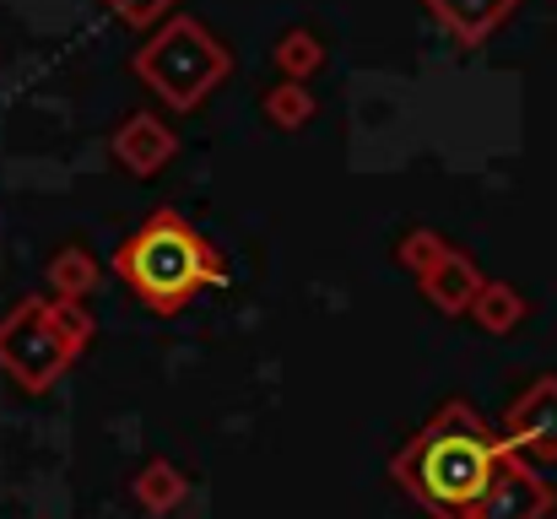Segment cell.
Masks as SVG:
<instances>
[{
	"instance_id": "277c9868",
	"label": "cell",
	"mask_w": 557,
	"mask_h": 519,
	"mask_svg": "<svg viewBox=\"0 0 557 519\" xmlns=\"http://www.w3.org/2000/svg\"><path fill=\"white\" fill-rule=\"evenodd\" d=\"M547 509H553L547 487H542L525 466L498 460L493 487H487V498H482V519H542Z\"/></svg>"
},
{
	"instance_id": "8992f818",
	"label": "cell",
	"mask_w": 557,
	"mask_h": 519,
	"mask_svg": "<svg viewBox=\"0 0 557 519\" xmlns=\"http://www.w3.org/2000/svg\"><path fill=\"white\" fill-rule=\"evenodd\" d=\"M509 5H515V0H433L438 22H444L449 33H460V38H482V33H493V27L509 16Z\"/></svg>"
},
{
	"instance_id": "3957f363",
	"label": "cell",
	"mask_w": 557,
	"mask_h": 519,
	"mask_svg": "<svg viewBox=\"0 0 557 519\" xmlns=\"http://www.w3.org/2000/svg\"><path fill=\"white\" fill-rule=\"evenodd\" d=\"M136 282H141V293H152V298H185L189 287H195V276H200V255H195V244H189L185 233H169V227H158V233H147L136 249H131V265H125Z\"/></svg>"
},
{
	"instance_id": "5b68a950",
	"label": "cell",
	"mask_w": 557,
	"mask_h": 519,
	"mask_svg": "<svg viewBox=\"0 0 557 519\" xmlns=\"http://www.w3.org/2000/svg\"><path fill=\"white\" fill-rule=\"evenodd\" d=\"M515 433L542 449V455H557V384H536L525 395V406L515 411Z\"/></svg>"
},
{
	"instance_id": "6da1fadb",
	"label": "cell",
	"mask_w": 557,
	"mask_h": 519,
	"mask_svg": "<svg viewBox=\"0 0 557 519\" xmlns=\"http://www.w3.org/2000/svg\"><path fill=\"white\" fill-rule=\"evenodd\" d=\"M493 471H498V455L476 438V433H438L422 460H417V482L433 504L444 509H471L487 498L493 487Z\"/></svg>"
},
{
	"instance_id": "ba28073f",
	"label": "cell",
	"mask_w": 557,
	"mask_h": 519,
	"mask_svg": "<svg viewBox=\"0 0 557 519\" xmlns=\"http://www.w3.org/2000/svg\"><path fill=\"white\" fill-rule=\"evenodd\" d=\"M114 5H120V16H125V22H152L169 0H114Z\"/></svg>"
},
{
	"instance_id": "7a4b0ae2",
	"label": "cell",
	"mask_w": 557,
	"mask_h": 519,
	"mask_svg": "<svg viewBox=\"0 0 557 519\" xmlns=\"http://www.w3.org/2000/svg\"><path fill=\"white\" fill-rule=\"evenodd\" d=\"M141 71H147L174 103H189V98H200V92L227 71V54H222L195 22H174V27L147 49Z\"/></svg>"
},
{
	"instance_id": "52a82bcc",
	"label": "cell",
	"mask_w": 557,
	"mask_h": 519,
	"mask_svg": "<svg viewBox=\"0 0 557 519\" xmlns=\"http://www.w3.org/2000/svg\"><path fill=\"white\" fill-rule=\"evenodd\" d=\"M282 60H287L293 71H304V65L320 60V49H314V38H287V44H282Z\"/></svg>"
}]
</instances>
